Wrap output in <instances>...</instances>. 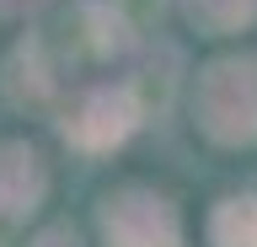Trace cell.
Returning a JSON list of instances; mask_svg holds the SVG:
<instances>
[{
  "label": "cell",
  "instance_id": "cell-9",
  "mask_svg": "<svg viewBox=\"0 0 257 247\" xmlns=\"http://www.w3.org/2000/svg\"><path fill=\"white\" fill-rule=\"evenodd\" d=\"M27 247H80V236H75L70 226H43V231H38V236L27 242Z\"/></svg>",
  "mask_w": 257,
  "mask_h": 247
},
{
  "label": "cell",
  "instance_id": "cell-3",
  "mask_svg": "<svg viewBox=\"0 0 257 247\" xmlns=\"http://www.w3.org/2000/svg\"><path fill=\"white\" fill-rule=\"evenodd\" d=\"M140 118H145V97L128 81H96L64 102L59 134H64V145L86 150V156H107V150L128 145Z\"/></svg>",
  "mask_w": 257,
  "mask_h": 247
},
{
  "label": "cell",
  "instance_id": "cell-2",
  "mask_svg": "<svg viewBox=\"0 0 257 247\" xmlns=\"http://www.w3.org/2000/svg\"><path fill=\"white\" fill-rule=\"evenodd\" d=\"M102 247H182V215L150 183H118L96 199Z\"/></svg>",
  "mask_w": 257,
  "mask_h": 247
},
{
  "label": "cell",
  "instance_id": "cell-1",
  "mask_svg": "<svg viewBox=\"0 0 257 247\" xmlns=\"http://www.w3.org/2000/svg\"><path fill=\"white\" fill-rule=\"evenodd\" d=\"M193 129L220 150L257 145V54L230 49L193 75Z\"/></svg>",
  "mask_w": 257,
  "mask_h": 247
},
{
  "label": "cell",
  "instance_id": "cell-5",
  "mask_svg": "<svg viewBox=\"0 0 257 247\" xmlns=\"http://www.w3.org/2000/svg\"><path fill=\"white\" fill-rule=\"evenodd\" d=\"M0 92H6V102L22 108V113H38V108L54 102L59 75H54V59H48L43 38H22V43L6 54V65H0Z\"/></svg>",
  "mask_w": 257,
  "mask_h": 247
},
{
  "label": "cell",
  "instance_id": "cell-7",
  "mask_svg": "<svg viewBox=\"0 0 257 247\" xmlns=\"http://www.w3.org/2000/svg\"><path fill=\"white\" fill-rule=\"evenodd\" d=\"M209 247H257V194H225L204 220Z\"/></svg>",
  "mask_w": 257,
  "mask_h": 247
},
{
  "label": "cell",
  "instance_id": "cell-4",
  "mask_svg": "<svg viewBox=\"0 0 257 247\" xmlns=\"http://www.w3.org/2000/svg\"><path fill=\"white\" fill-rule=\"evenodd\" d=\"M43 199H48L43 150L32 145V140H22V134H6V140H0V220L16 226V220H27Z\"/></svg>",
  "mask_w": 257,
  "mask_h": 247
},
{
  "label": "cell",
  "instance_id": "cell-8",
  "mask_svg": "<svg viewBox=\"0 0 257 247\" xmlns=\"http://www.w3.org/2000/svg\"><path fill=\"white\" fill-rule=\"evenodd\" d=\"M80 43L91 59H118V54L134 43V22L118 11V6H86L80 11Z\"/></svg>",
  "mask_w": 257,
  "mask_h": 247
},
{
  "label": "cell",
  "instance_id": "cell-6",
  "mask_svg": "<svg viewBox=\"0 0 257 247\" xmlns=\"http://www.w3.org/2000/svg\"><path fill=\"white\" fill-rule=\"evenodd\" d=\"M182 22L209 43L241 38L246 27H257V0H182Z\"/></svg>",
  "mask_w": 257,
  "mask_h": 247
},
{
  "label": "cell",
  "instance_id": "cell-10",
  "mask_svg": "<svg viewBox=\"0 0 257 247\" xmlns=\"http://www.w3.org/2000/svg\"><path fill=\"white\" fill-rule=\"evenodd\" d=\"M43 0H0V22H27Z\"/></svg>",
  "mask_w": 257,
  "mask_h": 247
}]
</instances>
